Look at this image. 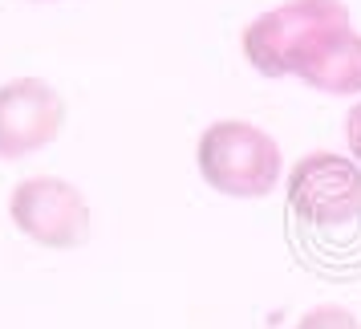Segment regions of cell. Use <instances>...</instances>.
I'll use <instances>...</instances> for the list:
<instances>
[{"label":"cell","mask_w":361,"mask_h":329,"mask_svg":"<svg viewBox=\"0 0 361 329\" xmlns=\"http://www.w3.org/2000/svg\"><path fill=\"white\" fill-rule=\"evenodd\" d=\"M8 215L17 232H25L41 248H82L90 240V203L73 183L57 175H37L13 187Z\"/></svg>","instance_id":"4"},{"label":"cell","mask_w":361,"mask_h":329,"mask_svg":"<svg viewBox=\"0 0 361 329\" xmlns=\"http://www.w3.org/2000/svg\"><path fill=\"white\" fill-rule=\"evenodd\" d=\"M293 78H300L321 94H337V98L361 94V33H353L349 25L325 33L300 57Z\"/></svg>","instance_id":"6"},{"label":"cell","mask_w":361,"mask_h":329,"mask_svg":"<svg viewBox=\"0 0 361 329\" xmlns=\"http://www.w3.org/2000/svg\"><path fill=\"white\" fill-rule=\"evenodd\" d=\"M345 143L353 150V159L361 163V102L349 110V118H345Z\"/></svg>","instance_id":"8"},{"label":"cell","mask_w":361,"mask_h":329,"mask_svg":"<svg viewBox=\"0 0 361 329\" xmlns=\"http://www.w3.org/2000/svg\"><path fill=\"white\" fill-rule=\"evenodd\" d=\"M288 212L309 228H341L361 215V163L312 150L288 175Z\"/></svg>","instance_id":"3"},{"label":"cell","mask_w":361,"mask_h":329,"mask_svg":"<svg viewBox=\"0 0 361 329\" xmlns=\"http://www.w3.org/2000/svg\"><path fill=\"white\" fill-rule=\"evenodd\" d=\"M293 329H361V321H357V313H349L345 305H317Z\"/></svg>","instance_id":"7"},{"label":"cell","mask_w":361,"mask_h":329,"mask_svg":"<svg viewBox=\"0 0 361 329\" xmlns=\"http://www.w3.org/2000/svg\"><path fill=\"white\" fill-rule=\"evenodd\" d=\"M349 25L345 0H288L244 29V57L264 78H293L300 57L333 29Z\"/></svg>","instance_id":"2"},{"label":"cell","mask_w":361,"mask_h":329,"mask_svg":"<svg viewBox=\"0 0 361 329\" xmlns=\"http://www.w3.org/2000/svg\"><path fill=\"white\" fill-rule=\"evenodd\" d=\"M66 131V98L41 78L0 85V159H25Z\"/></svg>","instance_id":"5"},{"label":"cell","mask_w":361,"mask_h":329,"mask_svg":"<svg viewBox=\"0 0 361 329\" xmlns=\"http://www.w3.org/2000/svg\"><path fill=\"white\" fill-rule=\"evenodd\" d=\"M195 163L203 183L231 199H264L268 191H276L284 175V155L276 138L244 118L212 122L199 134Z\"/></svg>","instance_id":"1"}]
</instances>
